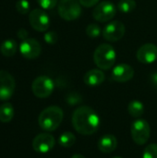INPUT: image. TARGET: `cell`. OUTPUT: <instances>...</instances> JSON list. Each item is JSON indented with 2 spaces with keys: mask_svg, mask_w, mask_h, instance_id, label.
I'll return each instance as SVG.
<instances>
[{
  "mask_svg": "<svg viewBox=\"0 0 157 158\" xmlns=\"http://www.w3.org/2000/svg\"><path fill=\"white\" fill-rule=\"evenodd\" d=\"M72 125L78 133L92 135L97 131L100 126V118L92 107L82 106L73 112Z\"/></svg>",
  "mask_w": 157,
  "mask_h": 158,
  "instance_id": "1",
  "label": "cell"
},
{
  "mask_svg": "<svg viewBox=\"0 0 157 158\" xmlns=\"http://www.w3.org/2000/svg\"><path fill=\"white\" fill-rule=\"evenodd\" d=\"M63 110L56 106H51L43 109L38 118V123L42 130L45 131H54L63 120Z\"/></svg>",
  "mask_w": 157,
  "mask_h": 158,
  "instance_id": "2",
  "label": "cell"
},
{
  "mask_svg": "<svg viewBox=\"0 0 157 158\" xmlns=\"http://www.w3.org/2000/svg\"><path fill=\"white\" fill-rule=\"evenodd\" d=\"M117 58L114 47L108 44H101L97 46L93 53V61L100 69H110Z\"/></svg>",
  "mask_w": 157,
  "mask_h": 158,
  "instance_id": "3",
  "label": "cell"
},
{
  "mask_svg": "<svg viewBox=\"0 0 157 158\" xmlns=\"http://www.w3.org/2000/svg\"><path fill=\"white\" fill-rule=\"evenodd\" d=\"M81 6L79 0H61L58 4V14L65 20H75L81 15Z\"/></svg>",
  "mask_w": 157,
  "mask_h": 158,
  "instance_id": "4",
  "label": "cell"
},
{
  "mask_svg": "<svg viewBox=\"0 0 157 158\" xmlns=\"http://www.w3.org/2000/svg\"><path fill=\"white\" fill-rule=\"evenodd\" d=\"M130 132L134 143L138 145H143L150 138V125L144 119H137L131 124Z\"/></svg>",
  "mask_w": 157,
  "mask_h": 158,
  "instance_id": "5",
  "label": "cell"
},
{
  "mask_svg": "<svg viewBox=\"0 0 157 158\" xmlns=\"http://www.w3.org/2000/svg\"><path fill=\"white\" fill-rule=\"evenodd\" d=\"M55 89V83L48 76H39L31 83V91L38 98L50 96Z\"/></svg>",
  "mask_w": 157,
  "mask_h": 158,
  "instance_id": "6",
  "label": "cell"
},
{
  "mask_svg": "<svg viewBox=\"0 0 157 158\" xmlns=\"http://www.w3.org/2000/svg\"><path fill=\"white\" fill-rule=\"evenodd\" d=\"M117 10L118 7L112 2L103 1L93 10V17L99 22H107L116 16Z\"/></svg>",
  "mask_w": 157,
  "mask_h": 158,
  "instance_id": "7",
  "label": "cell"
},
{
  "mask_svg": "<svg viewBox=\"0 0 157 158\" xmlns=\"http://www.w3.org/2000/svg\"><path fill=\"white\" fill-rule=\"evenodd\" d=\"M15 87L14 77L6 70H0V101L10 99L14 94Z\"/></svg>",
  "mask_w": 157,
  "mask_h": 158,
  "instance_id": "8",
  "label": "cell"
},
{
  "mask_svg": "<svg viewBox=\"0 0 157 158\" xmlns=\"http://www.w3.org/2000/svg\"><path fill=\"white\" fill-rule=\"evenodd\" d=\"M29 21L31 26L37 31H46L50 26V19L48 15L40 8L32 9L29 14Z\"/></svg>",
  "mask_w": 157,
  "mask_h": 158,
  "instance_id": "9",
  "label": "cell"
},
{
  "mask_svg": "<svg viewBox=\"0 0 157 158\" xmlns=\"http://www.w3.org/2000/svg\"><path fill=\"white\" fill-rule=\"evenodd\" d=\"M126 31L125 25L118 20L109 22L103 30V37L108 42H118L123 38Z\"/></svg>",
  "mask_w": 157,
  "mask_h": 158,
  "instance_id": "10",
  "label": "cell"
},
{
  "mask_svg": "<svg viewBox=\"0 0 157 158\" xmlns=\"http://www.w3.org/2000/svg\"><path fill=\"white\" fill-rule=\"evenodd\" d=\"M19 52L26 59H34L40 56L42 47L37 40L33 38H27L20 43Z\"/></svg>",
  "mask_w": 157,
  "mask_h": 158,
  "instance_id": "11",
  "label": "cell"
},
{
  "mask_svg": "<svg viewBox=\"0 0 157 158\" xmlns=\"http://www.w3.org/2000/svg\"><path fill=\"white\" fill-rule=\"evenodd\" d=\"M55 138L49 133L38 134L32 141V148L35 152L40 154H46L50 152L55 146Z\"/></svg>",
  "mask_w": 157,
  "mask_h": 158,
  "instance_id": "12",
  "label": "cell"
},
{
  "mask_svg": "<svg viewBox=\"0 0 157 158\" xmlns=\"http://www.w3.org/2000/svg\"><path fill=\"white\" fill-rule=\"evenodd\" d=\"M137 59L143 64H152L157 59V46L154 44H145L137 51Z\"/></svg>",
  "mask_w": 157,
  "mask_h": 158,
  "instance_id": "13",
  "label": "cell"
},
{
  "mask_svg": "<svg viewBox=\"0 0 157 158\" xmlns=\"http://www.w3.org/2000/svg\"><path fill=\"white\" fill-rule=\"evenodd\" d=\"M134 76V69L129 64H119L112 69L111 78L118 82H127Z\"/></svg>",
  "mask_w": 157,
  "mask_h": 158,
  "instance_id": "14",
  "label": "cell"
},
{
  "mask_svg": "<svg viewBox=\"0 0 157 158\" xmlns=\"http://www.w3.org/2000/svg\"><path fill=\"white\" fill-rule=\"evenodd\" d=\"M117 146H118V140L114 135L111 134L102 136L97 143L98 149L105 154H110L114 152Z\"/></svg>",
  "mask_w": 157,
  "mask_h": 158,
  "instance_id": "15",
  "label": "cell"
},
{
  "mask_svg": "<svg viewBox=\"0 0 157 158\" xmlns=\"http://www.w3.org/2000/svg\"><path fill=\"white\" fill-rule=\"evenodd\" d=\"M105 76L101 69H93L85 73L83 77V81L86 85L94 87V86H98L102 84L105 81Z\"/></svg>",
  "mask_w": 157,
  "mask_h": 158,
  "instance_id": "16",
  "label": "cell"
},
{
  "mask_svg": "<svg viewBox=\"0 0 157 158\" xmlns=\"http://www.w3.org/2000/svg\"><path fill=\"white\" fill-rule=\"evenodd\" d=\"M18 50V44L13 39H6L5 40L0 46V52L3 56L6 57H10L16 54Z\"/></svg>",
  "mask_w": 157,
  "mask_h": 158,
  "instance_id": "17",
  "label": "cell"
},
{
  "mask_svg": "<svg viewBox=\"0 0 157 158\" xmlns=\"http://www.w3.org/2000/svg\"><path fill=\"white\" fill-rule=\"evenodd\" d=\"M14 117V107L10 103H5L0 106V121L8 123Z\"/></svg>",
  "mask_w": 157,
  "mask_h": 158,
  "instance_id": "18",
  "label": "cell"
},
{
  "mask_svg": "<svg viewBox=\"0 0 157 158\" xmlns=\"http://www.w3.org/2000/svg\"><path fill=\"white\" fill-rule=\"evenodd\" d=\"M128 111L130 115L133 118H140L143 115L144 112V106L142 102L138 100H133L129 104Z\"/></svg>",
  "mask_w": 157,
  "mask_h": 158,
  "instance_id": "19",
  "label": "cell"
},
{
  "mask_svg": "<svg viewBox=\"0 0 157 158\" xmlns=\"http://www.w3.org/2000/svg\"><path fill=\"white\" fill-rule=\"evenodd\" d=\"M58 143L62 147L65 148H69L71 146H73L76 143V137L72 132L69 131H66L64 133H62L58 139Z\"/></svg>",
  "mask_w": 157,
  "mask_h": 158,
  "instance_id": "20",
  "label": "cell"
},
{
  "mask_svg": "<svg viewBox=\"0 0 157 158\" xmlns=\"http://www.w3.org/2000/svg\"><path fill=\"white\" fill-rule=\"evenodd\" d=\"M117 7L122 13H130L136 8V2L135 0H119Z\"/></svg>",
  "mask_w": 157,
  "mask_h": 158,
  "instance_id": "21",
  "label": "cell"
},
{
  "mask_svg": "<svg viewBox=\"0 0 157 158\" xmlns=\"http://www.w3.org/2000/svg\"><path fill=\"white\" fill-rule=\"evenodd\" d=\"M102 30L97 23H91L86 28V34L90 38H97L101 35Z\"/></svg>",
  "mask_w": 157,
  "mask_h": 158,
  "instance_id": "22",
  "label": "cell"
},
{
  "mask_svg": "<svg viewBox=\"0 0 157 158\" xmlns=\"http://www.w3.org/2000/svg\"><path fill=\"white\" fill-rule=\"evenodd\" d=\"M143 158H157V143L149 144L143 151Z\"/></svg>",
  "mask_w": 157,
  "mask_h": 158,
  "instance_id": "23",
  "label": "cell"
},
{
  "mask_svg": "<svg viewBox=\"0 0 157 158\" xmlns=\"http://www.w3.org/2000/svg\"><path fill=\"white\" fill-rule=\"evenodd\" d=\"M16 9L19 13L25 15L30 10V3L28 0H18L16 3Z\"/></svg>",
  "mask_w": 157,
  "mask_h": 158,
  "instance_id": "24",
  "label": "cell"
},
{
  "mask_svg": "<svg viewBox=\"0 0 157 158\" xmlns=\"http://www.w3.org/2000/svg\"><path fill=\"white\" fill-rule=\"evenodd\" d=\"M66 101H67V103H68L69 105L74 106V105L80 104V103L82 101V98H81V96L79 94H77V93H71V94H69L67 96Z\"/></svg>",
  "mask_w": 157,
  "mask_h": 158,
  "instance_id": "25",
  "label": "cell"
},
{
  "mask_svg": "<svg viewBox=\"0 0 157 158\" xmlns=\"http://www.w3.org/2000/svg\"><path fill=\"white\" fill-rule=\"evenodd\" d=\"M37 3L43 9H52L56 6L57 0H37Z\"/></svg>",
  "mask_w": 157,
  "mask_h": 158,
  "instance_id": "26",
  "label": "cell"
},
{
  "mask_svg": "<svg viewBox=\"0 0 157 158\" xmlns=\"http://www.w3.org/2000/svg\"><path fill=\"white\" fill-rule=\"evenodd\" d=\"M44 41L48 44H55L57 42L58 39V35L56 34V32L55 31H46L44 34Z\"/></svg>",
  "mask_w": 157,
  "mask_h": 158,
  "instance_id": "27",
  "label": "cell"
},
{
  "mask_svg": "<svg viewBox=\"0 0 157 158\" xmlns=\"http://www.w3.org/2000/svg\"><path fill=\"white\" fill-rule=\"evenodd\" d=\"M99 0H79L80 4L84 7H92L97 5Z\"/></svg>",
  "mask_w": 157,
  "mask_h": 158,
  "instance_id": "28",
  "label": "cell"
},
{
  "mask_svg": "<svg viewBox=\"0 0 157 158\" xmlns=\"http://www.w3.org/2000/svg\"><path fill=\"white\" fill-rule=\"evenodd\" d=\"M28 35H29V33H28V31L25 29H19L18 31V32H17L18 38L20 39V40H22V41L23 40H26L28 38Z\"/></svg>",
  "mask_w": 157,
  "mask_h": 158,
  "instance_id": "29",
  "label": "cell"
},
{
  "mask_svg": "<svg viewBox=\"0 0 157 158\" xmlns=\"http://www.w3.org/2000/svg\"><path fill=\"white\" fill-rule=\"evenodd\" d=\"M150 80H151L152 84L157 88V72L152 73V75L150 76Z\"/></svg>",
  "mask_w": 157,
  "mask_h": 158,
  "instance_id": "30",
  "label": "cell"
},
{
  "mask_svg": "<svg viewBox=\"0 0 157 158\" xmlns=\"http://www.w3.org/2000/svg\"><path fill=\"white\" fill-rule=\"evenodd\" d=\"M71 158H85L82 155H74V156H72Z\"/></svg>",
  "mask_w": 157,
  "mask_h": 158,
  "instance_id": "31",
  "label": "cell"
},
{
  "mask_svg": "<svg viewBox=\"0 0 157 158\" xmlns=\"http://www.w3.org/2000/svg\"><path fill=\"white\" fill-rule=\"evenodd\" d=\"M113 158H122V157H119V156H116V157H113Z\"/></svg>",
  "mask_w": 157,
  "mask_h": 158,
  "instance_id": "32",
  "label": "cell"
}]
</instances>
